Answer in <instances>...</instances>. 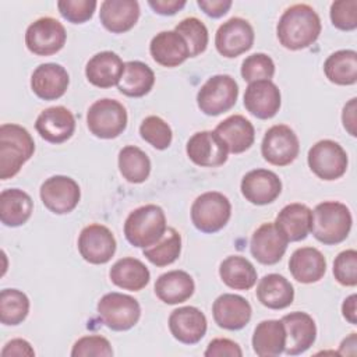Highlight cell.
Masks as SVG:
<instances>
[{"label":"cell","mask_w":357,"mask_h":357,"mask_svg":"<svg viewBox=\"0 0 357 357\" xmlns=\"http://www.w3.org/2000/svg\"><path fill=\"white\" fill-rule=\"evenodd\" d=\"M321 33V20L317 11L304 3L290 6L283 11L276 26L280 45L290 50L311 46Z\"/></svg>","instance_id":"obj_1"},{"label":"cell","mask_w":357,"mask_h":357,"mask_svg":"<svg viewBox=\"0 0 357 357\" xmlns=\"http://www.w3.org/2000/svg\"><path fill=\"white\" fill-rule=\"evenodd\" d=\"M35 152V142L26 128L6 123L0 127V178L14 177Z\"/></svg>","instance_id":"obj_2"},{"label":"cell","mask_w":357,"mask_h":357,"mask_svg":"<svg viewBox=\"0 0 357 357\" xmlns=\"http://www.w3.org/2000/svg\"><path fill=\"white\" fill-rule=\"evenodd\" d=\"M350 209L337 201H324L312 211L311 229L312 236L328 245L344 241L351 229Z\"/></svg>","instance_id":"obj_3"},{"label":"cell","mask_w":357,"mask_h":357,"mask_svg":"<svg viewBox=\"0 0 357 357\" xmlns=\"http://www.w3.org/2000/svg\"><path fill=\"white\" fill-rule=\"evenodd\" d=\"M166 230L165 212L155 204L142 205L134 209L124 223V236L127 241L138 248H146L156 244Z\"/></svg>","instance_id":"obj_4"},{"label":"cell","mask_w":357,"mask_h":357,"mask_svg":"<svg viewBox=\"0 0 357 357\" xmlns=\"http://www.w3.org/2000/svg\"><path fill=\"white\" fill-rule=\"evenodd\" d=\"M231 215V205L226 195L208 191L195 198L191 205V222L204 233H216L226 226Z\"/></svg>","instance_id":"obj_5"},{"label":"cell","mask_w":357,"mask_h":357,"mask_svg":"<svg viewBox=\"0 0 357 357\" xmlns=\"http://www.w3.org/2000/svg\"><path fill=\"white\" fill-rule=\"evenodd\" d=\"M86 126L98 138H116L127 127V110L116 99H99L88 109Z\"/></svg>","instance_id":"obj_6"},{"label":"cell","mask_w":357,"mask_h":357,"mask_svg":"<svg viewBox=\"0 0 357 357\" xmlns=\"http://www.w3.org/2000/svg\"><path fill=\"white\" fill-rule=\"evenodd\" d=\"M238 85L236 79L227 74H218L199 88L197 93V105L199 110L208 116H218L230 110L237 100Z\"/></svg>","instance_id":"obj_7"},{"label":"cell","mask_w":357,"mask_h":357,"mask_svg":"<svg viewBox=\"0 0 357 357\" xmlns=\"http://www.w3.org/2000/svg\"><path fill=\"white\" fill-rule=\"evenodd\" d=\"M98 315L112 331H128L141 317L139 303L123 293L112 291L98 301Z\"/></svg>","instance_id":"obj_8"},{"label":"cell","mask_w":357,"mask_h":357,"mask_svg":"<svg viewBox=\"0 0 357 357\" xmlns=\"http://www.w3.org/2000/svg\"><path fill=\"white\" fill-rule=\"evenodd\" d=\"M307 160L311 172L326 181L342 177L349 165L346 151L332 139H321L314 144L308 151Z\"/></svg>","instance_id":"obj_9"},{"label":"cell","mask_w":357,"mask_h":357,"mask_svg":"<svg viewBox=\"0 0 357 357\" xmlns=\"http://www.w3.org/2000/svg\"><path fill=\"white\" fill-rule=\"evenodd\" d=\"M66 28L52 17H42L33 21L25 32L28 50L38 56H50L60 52L66 43Z\"/></svg>","instance_id":"obj_10"},{"label":"cell","mask_w":357,"mask_h":357,"mask_svg":"<svg viewBox=\"0 0 357 357\" xmlns=\"http://www.w3.org/2000/svg\"><path fill=\"white\" fill-rule=\"evenodd\" d=\"M300 151V142L296 132L284 124H276L266 130L261 152L266 162L275 166H287L297 156Z\"/></svg>","instance_id":"obj_11"},{"label":"cell","mask_w":357,"mask_h":357,"mask_svg":"<svg viewBox=\"0 0 357 357\" xmlns=\"http://www.w3.org/2000/svg\"><path fill=\"white\" fill-rule=\"evenodd\" d=\"M40 199L53 213L64 215L75 209L81 198L78 183L68 176H52L40 185Z\"/></svg>","instance_id":"obj_12"},{"label":"cell","mask_w":357,"mask_h":357,"mask_svg":"<svg viewBox=\"0 0 357 357\" xmlns=\"http://www.w3.org/2000/svg\"><path fill=\"white\" fill-rule=\"evenodd\" d=\"M254 29L251 24L240 17L223 22L215 35L216 50L227 59L237 57L252 47Z\"/></svg>","instance_id":"obj_13"},{"label":"cell","mask_w":357,"mask_h":357,"mask_svg":"<svg viewBox=\"0 0 357 357\" xmlns=\"http://www.w3.org/2000/svg\"><path fill=\"white\" fill-rule=\"evenodd\" d=\"M81 257L93 265H102L112 259L116 252V238L103 225L92 223L85 226L78 237Z\"/></svg>","instance_id":"obj_14"},{"label":"cell","mask_w":357,"mask_h":357,"mask_svg":"<svg viewBox=\"0 0 357 357\" xmlns=\"http://www.w3.org/2000/svg\"><path fill=\"white\" fill-rule=\"evenodd\" d=\"M280 321L283 322L286 332V354H301L314 344L317 337V326L311 315L303 311H294L283 315Z\"/></svg>","instance_id":"obj_15"},{"label":"cell","mask_w":357,"mask_h":357,"mask_svg":"<svg viewBox=\"0 0 357 357\" xmlns=\"http://www.w3.org/2000/svg\"><path fill=\"white\" fill-rule=\"evenodd\" d=\"M280 103V91L271 79L250 82L245 88L244 106L257 119H272L279 112Z\"/></svg>","instance_id":"obj_16"},{"label":"cell","mask_w":357,"mask_h":357,"mask_svg":"<svg viewBox=\"0 0 357 357\" xmlns=\"http://www.w3.org/2000/svg\"><path fill=\"white\" fill-rule=\"evenodd\" d=\"M243 197L254 205L273 202L282 192V181L276 173L268 169H254L241 180Z\"/></svg>","instance_id":"obj_17"},{"label":"cell","mask_w":357,"mask_h":357,"mask_svg":"<svg viewBox=\"0 0 357 357\" xmlns=\"http://www.w3.org/2000/svg\"><path fill=\"white\" fill-rule=\"evenodd\" d=\"M190 160L201 167L220 166L227 160L229 151L215 131L195 132L185 146Z\"/></svg>","instance_id":"obj_18"},{"label":"cell","mask_w":357,"mask_h":357,"mask_svg":"<svg viewBox=\"0 0 357 357\" xmlns=\"http://www.w3.org/2000/svg\"><path fill=\"white\" fill-rule=\"evenodd\" d=\"M287 238L279 231L275 223H262L252 234L250 248L252 257L264 264L273 265L278 264L286 252Z\"/></svg>","instance_id":"obj_19"},{"label":"cell","mask_w":357,"mask_h":357,"mask_svg":"<svg viewBox=\"0 0 357 357\" xmlns=\"http://www.w3.org/2000/svg\"><path fill=\"white\" fill-rule=\"evenodd\" d=\"M206 317L197 307H180L169 317V329L174 339L184 344L198 343L206 333Z\"/></svg>","instance_id":"obj_20"},{"label":"cell","mask_w":357,"mask_h":357,"mask_svg":"<svg viewBox=\"0 0 357 357\" xmlns=\"http://www.w3.org/2000/svg\"><path fill=\"white\" fill-rule=\"evenodd\" d=\"M35 128L45 141L61 144L74 134L75 119L67 107L53 106L40 112L35 121Z\"/></svg>","instance_id":"obj_21"},{"label":"cell","mask_w":357,"mask_h":357,"mask_svg":"<svg viewBox=\"0 0 357 357\" xmlns=\"http://www.w3.org/2000/svg\"><path fill=\"white\" fill-rule=\"evenodd\" d=\"M70 84L67 70L56 63H45L38 66L31 75V88L33 93L43 100H54L61 98Z\"/></svg>","instance_id":"obj_22"},{"label":"cell","mask_w":357,"mask_h":357,"mask_svg":"<svg viewBox=\"0 0 357 357\" xmlns=\"http://www.w3.org/2000/svg\"><path fill=\"white\" fill-rule=\"evenodd\" d=\"M251 305L250 303L231 293H225L219 296L212 305L213 319L218 326L229 331H238L244 328L251 319Z\"/></svg>","instance_id":"obj_23"},{"label":"cell","mask_w":357,"mask_h":357,"mask_svg":"<svg viewBox=\"0 0 357 357\" xmlns=\"http://www.w3.org/2000/svg\"><path fill=\"white\" fill-rule=\"evenodd\" d=\"M152 59L163 67H177L190 57V50L176 31H162L156 33L149 45Z\"/></svg>","instance_id":"obj_24"},{"label":"cell","mask_w":357,"mask_h":357,"mask_svg":"<svg viewBox=\"0 0 357 357\" xmlns=\"http://www.w3.org/2000/svg\"><path fill=\"white\" fill-rule=\"evenodd\" d=\"M99 18L107 31L127 32L139 18V4L135 0H105L100 4Z\"/></svg>","instance_id":"obj_25"},{"label":"cell","mask_w":357,"mask_h":357,"mask_svg":"<svg viewBox=\"0 0 357 357\" xmlns=\"http://www.w3.org/2000/svg\"><path fill=\"white\" fill-rule=\"evenodd\" d=\"M230 153H241L251 148L255 139L254 126L241 114H233L220 121L215 128Z\"/></svg>","instance_id":"obj_26"},{"label":"cell","mask_w":357,"mask_h":357,"mask_svg":"<svg viewBox=\"0 0 357 357\" xmlns=\"http://www.w3.org/2000/svg\"><path fill=\"white\" fill-rule=\"evenodd\" d=\"M124 70V63L114 52H100L89 59L85 67L86 79L98 88L117 85Z\"/></svg>","instance_id":"obj_27"},{"label":"cell","mask_w":357,"mask_h":357,"mask_svg":"<svg viewBox=\"0 0 357 357\" xmlns=\"http://www.w3.org/2000/svg\"><path fill=\"white\" fill-rule=\"evenodd\" d=\"M291 276L300 283H315L326 272V259L322 252L314 247L297 248L289 261Z\"/></svg>","instance_id":"obj_28"},{"label":"cell","mask_w":357,"mask_h":357,"mask_svg":"<svg viewBox=\"0 0 357 357\" xmlns=\"http://www.w3.org/2000/svg\"><path fill=\"white\" fill-rule=\"evenodd\" d=\"M311 219L312 211L307 205L293 202L282 208L273 223L287 241H300L308 236Z\"/></svg>","instance_id":"obj_29"},{"label":"cell","mask_w":357,"mask_h":357,"mask_svg":"<svg viewBox=\"0 0 357 357\" xmlns=\"http://www.w3.org/2000/svg\"><path fill=\"white\" fill-rule=\"evenodd\" d=\"M195 290L194 279L184 271H169L155 283V294L166 304H180L188 300Z\"/></svg>","instance_id":"obj_30"},{"label":"cell","mask_w":357,"mask_h":357,"mask_svg":"<svg viewBox=\"0 0 357 357\" xmlns=\"http://www.w3.org/2000/svg\"><path fill=\"white\" fill-rule=\"evenodd\" d=\"M32 198L20 188H7L0 194V220L4 226L18 227L31 218Z\"/></svg>","instance_id":"obj_31"},{"label":"cell","mask_w":357,"mask_h":357,"mask_svg":"<svg viewBox=\"0 0 357 357\" xmlns=\"http://www.w3.org/2000/svg\"><path fill=\"white\" fill-rule=\"evenodd\" d=\"M255 291L258 301L271 310L286 308L294 300L293 284L279 273L265 275L259 280Z\"/></svg>","instance_id":"obj_32"},{"label":"cell","mask_w":357,"mask_h":357,"mask_svg":"<svg viewBox=\"0 0 357 357\" xmlns=\"http://www.w3.org/2000/svg\"><path fill=\"white\" fill-rule=\"evenodd\" d=\"M286 332L282 321H261L252 335V349L259 357H276L284 351Z\"/></svg>","instance_id":"obj_33"},{"label":"cell","mask_w":357,"mask_h":357,"mask_svg":"<svg viewBox=\"0 0 357 357\" xmlns=\"http://www.w3.org/2000/svg\"><path fill=\"white\" fill-rule=\"evenodd\" d=\"M110 280L120 289L139 291L151 279L149 269L137 258L126 257L113 264L109 272Z\"/></svg>","instance_id":"obj_34"},{"label":"cell","mask_w":357,"mask_h":357,"mask_svg":"<svg viewBox=\"0 0 357 357\" xmlns=\"http://www.w3.org/2000/svg\"><path fill=\"white\" fill-rule=\"evenodd\" d=\"M155 84V74L152 68L138 60L124 63V70L117 88L121 93L131 98H141L146 95Z\"/></svg>","instance_id":"obj_35"},{"label":"cell","mask_w":357,"mask_h":357,"mask_svg":"<svg viewBox=\"0 0 357 357\" xmlns=\"http://www.w3.org/2000/svg\"><path fill=\"white\" fill-rule=\"evenodd\" d=\"M222 282L234 290H248L257 282L254 265L241 255H230L219 266Z\"/></svg>","instance_id":"obj_36"},{"label":"cell","mask_w":357,"mask_h":357,"mask_svg":"<svg viewBox=\"0 0 357 357\" xmlns=\"http://www.w3.org/2000/svg\"><path fill=\"white\" fill-rule=\"evenodd\" d=\"M326 78L337 85H353L357 81V53L354 50H337L324 63Z\"/></svg>","instance_id":"obj_37"},{"label":"cell","mask_w":357,"mask_h":357,"mask_svg":"<svg viewBox=\"0 0 357 357\" xmlns=\"http://www.w3.org/2000/svg\"><path fill=\"white\" fill-rule=\"evenodd\" d=\"M119 170L128 183L139 184L149 177L151 160L138 146L127 145L119 152Z\"/></svg>","instance_id":"obj_38"},{"label":"cell","mask_w":357,"mask_h":357,"mask_svg":"<svg viewBox=\"0 0 357 357\" xmlns=\"http://www.w3.org/2000/svg\"><path fill=\"white\" fill-rule=\"evenodd\" d=\"M181 252V236L173 229L167 227L163 237L153 245L144 248V257L156 266H166L173 264Z\"/></svg>","instance_id":"obj_39"},{"label":"cell","mask_w":357,"mask_h":357,"mask_svg":"<svg viewBox=\"0 0 357 357\" xmlns=\"http://www.w3.org/2000/svg\"><path fill=\"white\" fill-rule=\"evenodd\" d=\"M29 312V298L18 289H4L0 293V321L3 325H18Z\"/></svg>","instance_id":"obj_40"},{"label":"cell","mask_w":357,"mask_h":357,"mask_svg":"<svg viewBox=\"0 0 357 357\" xmlns=\"http://www.w3.org/2000/svg\"><path fill=\"white\" fill-rule=\"evenodd\" d=\"M174 31L178 35H181L183 39L185 40L190 50V57H195L202 52H205L209 36H208V29L201 20L195 17L184 18L176 25Z\"/></svg>","instance_id":"obj_41"},{"label":"cell","mask_w":357,"mask_h":357,"mask_svg":"<svg viewBox=\"0 0 357 357\" xmlns=\"http://www.w3.org/2000/svg\"><path fill=\"white\" fill-rule=\"evenodd\" d=\"M141 138L156 149H166L172 144L173 132L170 126L159 116H148L139 126Z\"/></svg>","instance_id":"obj_42"},{"label":"cell","mask_w":357,"mask_h":357,"mask_svg":"<svg viewBox=\"0 0 357 357\" xmlns=\"http://www.w3.org/2000/svg\"><path fill=\"white\" fill-rule=\"evenodd\" d=\"M275 74V63L265 53H254L244 59L241 63V77L244 81L255 82L271 79Z\"/></svg>","instance_id":"obj_43"},{"label":"cell","mask_w":357,"mask_h":357,"mask_svg":"<svg viewBox=\"0 0 357 357\" xmlns=\"http://www.w3.org/2000/svg\"><path fill=\"white\" fill-rule=\"evenodd\" d=\"M333 276L342 286L357 284V251L350 248L342 251L333 261Z\"/></svg>","instance_id":"obj_44"},{"label":"cell","mask_w":357,"mask_h":357,"mask_svg":"<svg viewBox=\"0 0 357 357\" xmlns=\"http://www.w3.org/2000/svg\"><path fill=\"white\" fill-rule=\"evenodd\" d=\"M73 357H110L113 356V349L109 340L99 335L82 336L78 339L71 350Z\"/></svg>","instance_id":"obj_45"},{"label":"cell","mask_w":357,"mask_h":357,"mask_svg":"<svg viewBox=\"0 0 357 357\" xmlns=\"http://www.w3.org/2000/svg\"><path fill=\"white\" fill-rule=\"evenodd\" d=\"M98 3L95 0H60L57 8L61 17L73 24H82L92 18Z\"/></svg>","instance_id":"obj_46"},{"label":"cell","mask_w":357,"mask_h":357,"mask_svg":"<svg viewBox=\"0 0 357 357\" xmlns=\"http://www.w3.org/2000/svg\"><path fill=\"white\" fill-rule=\"evenodd\" d=\"M332 24L342 31L357 28V0H337L331 4Z\"/></svg>","instance_id":"obj_47"},{"label":"cell","mask_w":357,"mask_h":357,"mask_svg":"<svg viewBox=\"0 0 357 357\" xmlns=\"http://www.w3.org/2000/svg\"><path fill=\"white\" fill-rule=\"evenodd\" d=\"M204 354L205 357H241L243 351L236 342L226 337H218L209 342Z\"/></svg>","instance_id":"obj_48"},{"label":"cell","mask_w":357,"mask_h":357,"mask_svg":"<svg viewBox=\"0 0 357 357\" xmlns=\"http://www.w3.org/2000/svg\"><path fill=\"white\" fill-rule=\"evenodd\" d=\"M198 7L209 17L219 18L231 7L230 0H198Z\"/></svg>","instance_id":"obj_49"},{"label":"cell","mask_w":357,"mask_h":357,"mask_svg":"<svg viewBox=\"0 0 357 357\" xmlns=\"http://www.w3.org/2000/svg\"><path fill=\"white\" fill-rule=\"evenodd\" d=\"M1 356L3 357H11V356H17V357H21V356H35V351L32 349V346L24 340V339H13L10 340L1 350Z\"/></svg>","instance_id":"obj_50"},{"label":"cell","mask_w":357,"mask_h":357,"mask_svg":"<svg viewBox=\"0 0 357 357\" xmlns=\"http://www.w3.org/2000/svg\"><path fill=\"white\" fill-rule=\"evenodd\" d=\"M148 4L153 8L155 13L160 15H173L180 11L187 1L185 0H149Z\"/></svg>","instance_id":"obj_51"},{"label":"cell","mask_w":357,"mask_h":357,"mask_svg":"<svg viewBox=\"0 0 357 357\" xmlns=\"http://www.w3.org/2000/svg\"><path fill=\"white\" fill-rule=\"evenodd\" d=\"M356 98H351L343 107V113H342V121H343V127L346 128V131L351 135L356 137L357 135V130H356Z\"/></svg>","instance_id":"obj_52"},{"label":"cell","mask_w":357,"mask_h":357,"mask_svg":"<svg viewBox=\"0 0 357 357\" xmlns=\"http://www.w3.org/2000/svg\"><path fill=\"white\" fill-rule=\"evenodd\" d=\"M356 301H357V296L351 294L347 298H344L343 304H342V312L343 317L346 318V321H349L350 324L356 325L357 324V308H356Z\"/></svg>","instance_id":"obj_53"}]
</instances>
